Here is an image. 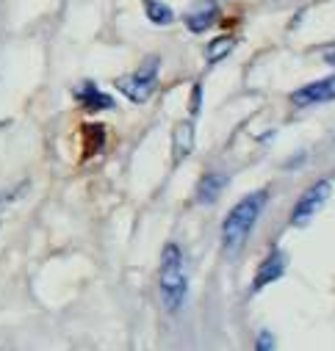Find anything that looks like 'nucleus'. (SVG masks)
Wrapping results in <instances>:
<instances>
[{"mask_svg": "<svg viewBox=\"0 0 335 351\" xmlns=\"http://www.w3.org/2000/svg\"><path fill=\"white\" fill-rule=\"evenodd\" d=\"M219 20V3L216 0H197V3L183 14V23L192 34H205Z\"/></svg>", "mask_w": 335, "mask_h": 351, "instance_id": "6", "label": "nucleus"}, {"mask_svg": "<svg viewBox=\"0 0 335 351\" xmlns=\"http://www.w3.org/2000/svg\"><path fill=\"white\" fill-rule=\"evenodd\" d=\"M194 149V122H178L175 133H172V152H175V163H181L183 158H189V152Z\"/></svg>", "mask_w": 335, "mask_h": 351, "instance_id": "10", "label": "nucleus"}, {"mask_svg": "<svg viewBox=\"0 0 335 351\" xmlns=\"http://www.w3.org/2000/svg\"><path fill=\"white\" fill-rule=\"evenodd\" d=\"M269 202V191L261 189V191H253V194H246L241 202L233 205V210L224 216L222 221V241H224V249H238L246 235L253 232L255 221L261 219L264 208Z\"/></svg>", "mask_w": 335, "mask_h": 351, "instance_id": "1", "label": "nucleus"}, {"mask_svg": "<svg viewBox=\"0 0 335 351\" xmlns=\"http://www.w3.org/2000/svg\"><path fill=\"white\" fill-rule=\"evenodd\" d=\"M258 351H272V335L269 332L258 335Z\"/></svg>", "mask_w": 335, "mask_h": 351, "instance_id": "14", "label": "nucleus"}, {"mask_svg": "<svg viewBox=\"0 0 335 351\" xmlns=\"http://www.w3.org/2000/svg\"><path fill=\"white\" fill-rule=\"evenodd\" d=\"M286 266H288L286 252L275 249V252L261 263V269H258V274H255V282H253V291H261V288H266V285L277 282V280L286 274Z\"/></svg>", "mask_w": 335, "mask_h": 351, "instance_id": "7", "label": "nucleus"}, {"mask_svg": "<svg viewBox=\"0 0 335 351\" xmlns=\"http://www.w3.org/2000/svg\"><path fill=\"white\" fill-rule=\"evenodd\" d=\"M324 61H327V64H332V66H335V45H332V47H327V50H324Z\"/></svg>", "mask_w": 335, "mask_h": 351, "instance_id": "15", "label": "nucleus"}, {"mask_svg": "<svg viewBox=\"0 0 335 351\" xmlns=\"http://www.w3.org/2000/svg\"><path fill=\"white\" fill-rule=\"evenodd\" d=\"M158 69H161V58L158 56H150L141 61V66L125 77L117 80V89L130 100V103H147L155 92V86H158Z\"/></svg>", "mask_w": 335, "mask_h": 351, "instance_id": "3", "label": "nucleus"}, {"mask_svg": "<svg viewBox=\"0 0 335 351\" xmlns=\"http://www.w3.org/2000/svg\"><path fill=\"white\" fill-rule=\"evenodd\" d=\"M335 100V75L330 77H321V80H313L302 89H297L291 95V103L297 108H308V106H321V103H332Z\"/></svg>", "mask_w": 335, "mask_h": 351, "instance_id": "5", "label": "nucleus"}, {"mask_svg": "<svg viewBox=\"0 0 335 351\" xmlns=\"http://www.w3.org/2000/svg\"><path fill=\"white\" fill-rule=\"evenodd\" d=\"M141 6H144L147 20H150L152 25H170V23L175 20L172 9L166 6V3H161V0H141Z\"/></svg>", "mask_w": 335, "mask_h": 351, "instance_id": "11", "label": "nucleus"}, {"mask_svg": "<svg viewBox=\"0 0 335 351\" xmlns=\"http://www.w3.org/2000/svg\"><path fill=\"white\" fill-rule=\"evenodd\" d=\"M330 194H332V183H327V180L313 183V186L299 197V202H297V208H294V213H291V224H294V227H305V224L324 208V202L330 199Z\"/></svg>", "mask_w": 335, "mask_h": 351, "instance_id": "4", "label": "nucleus"}, {"mask_svg": "<svg viewBox=\"0 0 335 351\" xmlns=\"http://www.w3.org/2000/svg\"><path fill=\"white\" fill-rule=\"evenodd\" d=\"M200 100H203V86L197 83L194 89H192V103H189V111H192V117H200Z\"/></svg>", "mask_w": 335, "mask_h": 351, "instance_id": "13", "label": "nucleus"}, {"mask_svg": "<svg viewBox=\"0 0 335 351\" xmlns=\"http://www.w3.org/2000/svg\"><path fill=\"white\" fill-rule=\"evenodd\" d=\"M224 186H227V174H219V171L203 174V180L197 183V202H200V205L216 202L219 194L224 191Z\"/></svg>", "mask_w": 335, "mask_h": 351, "instance_id": "9", "label": "nucleus"}, {"mask_svg": "<svg viewBox=\"0 0 335 351\" xmlns=\"http://www.w3.org/2000/svg\"><path fill=\"white\" fill-rule=\"evenodd\" d=\"M233 47H235V39H233V36H219V39H213V42L205 47L208 64H216V61L227 58V56L233 53Z\"/></svg>", "mask_w": 335, "mask_h": 351, "instance_id": "12", "label": "nucleus"}, {"mask_svg": "<svg viewBox=\"0 0 335 351\" xmlns=\"http://www.w3.org/2000/svg\"><path fill=\"white\" fill-rule=\"evenodd\" d=\"M161 299L163 307L170 313H178L186 302V291H189V280H186V269H183V254L178 243H166L161 252Z\"/></svg>", "mask_w": 335, "mask_h": 351, "instance_id": "2", "label": "nucleus"}, {"mask_svg": "<svg viewBox=\"0 0 335 351\" xmlns=\"http://www.w3.org/2000/svg\"><path fill=\"white\" fill-rule=\"evenodd\" d=\"M75 100L86 108V111H106V108H114V100L100 92L95 83H80L75 89Z\"/></svg>", "mask_w": 335, "mask_h": 351, "instance_id": "8", "label": "nucleus"}]
</instances>
